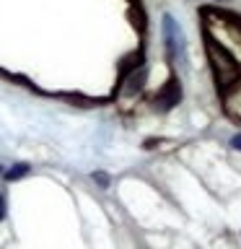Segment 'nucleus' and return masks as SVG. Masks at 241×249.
Returning a JSON list of instances; mask_svg holds the SVG:
<instances>
[{"mask_svg":"<svg viewBox=\"0 0 241 249\" xmlns=\"http://www.w3.org/2000/svg\"><path fill=\"white\" fill-rule=\"evenodd\" d=\"M231 145L236 148V151H241V135H236V138H233V140H231Z\"/></svg>","mask_w":241,"mask_h":249,"instance_id":"5","label":"nucleus"},{"mask_svg":"<svg viewBox=\"0 0 241 249\" xmlns=\"http://www.w3.org/2000/svg\"><path fill=\"white\" fill-rule=\"evenodd\" d=\"M0 174H3V166H0Z\"/></svg>","mask_w":241,"mask_h":249,"instance_id":"6","label":"nucleus"},{"mask_svg":"<svg viewBox=\"0 0 241 249\" xmlns=\"http://www.w3.org/2000/svg\"><path fill=\"white\" fill-rule=\"evenodd\" d=\"M3 218H5V197L0 195V221H3Z\"/></svg>","mask_w":241,"mask_h":249,"instance_id":"4","label":"nucleus"},{"mask_svg":"<svg viewBox=\"0 0 241 249\" xmlns=\"http://www.w3.org/2000/svg\"><path fill=\"white\" fill-rule=\"evenodd\" d=\"M93 179H96L99 184H104V187H109V177H106V174H101V171H99V174H93Z\"/></svg>","mask_w":241,"mask_h":249,"instance_id":"3","label":"nucleus"},{"mask_svg":"<svg viewBox=\"0 0 241 249\" xmlns=\"http://www.w3.org/2000/svg\"><path fill=\"white\" fill-rule=\"evenodd\" d=\"M179 99H182V89H179V83H176V81H169V83H166V89L158 93V104H161V109L176 107V104H179Z\"/></svg>","mask_w":241,"mask_h":249,"instance_id":"1","label":"nucleus"},{"mask_svg":"<svg viewBox=\"0 0 241 249\" xmlns=\"http://www.w3.org/2000/svg\"><path fill=\"white\" fill-rule=\"evenodd\" d=\"M23 174H29V166H26V163H16L13 169L5 171V179H11V182H13V179H21Z\"/></svg>","mask_w":241,"mask_h":249,"instance_id":"2","label":"nucleus"}]
</instances>
